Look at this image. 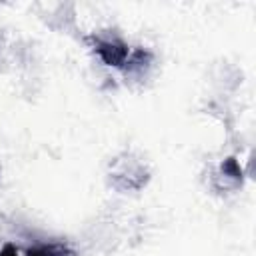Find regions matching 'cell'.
Instances as JSON below:
<instances>
[{"instance_id": "cell-1", "label": "cell", "mask_w": 256, "mask_h": 256, "mask_svg": "<svg viewBox=\"0 0 256 256\" xmlns=\"http://www.w3.org/2000/svg\"><path fill=\"white\" fill-rule=\"evenodd\" d=\"M92 40V48L96 52V56L108 64V66H116V68H124L128 58H130V48L128 44L116 36V34H96L90 38Z\"/></svg>"}, {"instance_id": "cell-2", "label": "cell", "mask_w": 256, "mask_h": 256, "mask_svg": "<svg viewBox=\"0 0 256 256\" xmlns=\"http://www.w3.org/2000/svg\"><path fill=\"white\" fill-rule=\"evenodd\" d=\"M26 256H74V250L64 242H42L28 248Z\"/></svg>"}, {"instance_id": "cell-3", "label": "cell", "mask_w": 256, "mask_h": 256, "mask_svg": "<svg viewBox=\"0 0 256 256\" xmlns=\"http://www.w3.org/2000/svg\"><path fill=\"white\" fill-rule=\"evenodd\" d=\"M0 256H20L18 254V250L14 248V246H10V244H6L2 250H0Z\"/></svg>"}]
</instances>
